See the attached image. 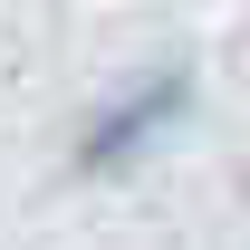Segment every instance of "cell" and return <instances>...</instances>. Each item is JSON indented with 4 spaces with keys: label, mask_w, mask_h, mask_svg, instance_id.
I'll list each match as a JSON object with an SVG mask.
<instances>
[{
    "label": "cell",
    "mask_w": 250,
    "mask_h": 250,
    "mask_svg": "<svg viewBox=\"0 0 250 250\" xmlns=\"http://www.w3.org/2000/svg\"><path fill=\"white\" fill-rule=\"evenodd\" d=\"M173 96H183L173 77H164V87H145V96H125L116 116H106V125L87 135V173H106V164H125V145H135V135H154V125L173 116Z\"/></svg>",
    "instance_id": "cell-1"
}]
</instances>
